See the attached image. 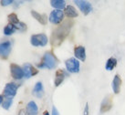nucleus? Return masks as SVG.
<instances>
[{
  "mask_svg": "<svg viewBox=\"0 0 125 115\" xmlns=\"http://www.w3.org/2000/svg\"><path fill=\"white\" fill-rule=\"evenodd\" d=\"M71 27H72V22L68 20L56 28L51 36V45L53 47H59L70 34Z\"/></svg>",
  "mask_w": 125,
  "mask_h": 115,
  "instance_id": "nucleus-1",
  "label": "nucleus"
},
{
  "mask_svg": "<svg viewBox=\"0 0 125 115\" xmlns=\"http://www.w3.org/2000/svg\"><path fill=\"white\" fill-rule=\"evenodd\" d=\"M58 63H59V60L55 57V55L51 51H47L42 58L41 63H39L38 67L40 69L47 68L49 70H52V69L56 68Z\"/></svg>",
  "mask_w": 125,
  "mask_h": 115,
  "instance_id": "nucleus-2",
  "label": "nucleus"
},
{
  "mask_svg": "<svg viewBox=\"0 0 125 115\" xmlns=\"http://www.w3.org/2000/svg\"><path fill=\"white\" fill-rule=\"evenodd\" d=\"M48 37L45 34H36L33 35L30 38V42L35 47H44L48 44Z\"/></svg>",
  "mask_w": 125,
  "mask_h": 115,
  "instance_id": "nucleus-3",
  "label": "nucleus"
},
{
  "mask_svg": "<svg viewBox=\"0 0 125 115\" xmlns=\"http://www.w3.org/2000/svg\"><path fill=\"white\" fill-rule=\"evenodd\" d=\"M66 69L69 72L78 73L80 71V61L76 58H70L65 61Z\"/></svg>",
  "mask_w": 125,
  "mask_h": 115,
  "instance_id": "nucleus-4",
  "label": "nucleus"
},
{
  "mask_svg": "<svg viewBox=\"0 0 125 115\" xmlns=\"http://www.w3.org/2000/svg\"><path fill=\"white\" fill-rule=\"evenodd\" d=\"M12 44L9 40L0 42V58L2 59H7L11 52Z\"/></svg>",
  "mask_w": 125,
  "mask_h": 115,
  "instance_id": "nucleus-5",
  "label": "nucleus"
},
{
  "mask_svg": "<svg viewBox=\"0 0 125 115\" xmlns=\"http://www.w3.org/2000/svg\"><path fill=\"white\" fill-rule=\"evenodd\" d=\"M18 89V85H17L16 83L10 82V83H7L5 88H4L3 94L4 96H6L7 98H13L16 96L17 94V91Z\"/></svg>",
  "mask_w": 125,
  "mask_h": 115,
  "instance_id": "nucleus-6",
  "label": "nucleus"
},
{
  "mask_svg": "<svg viewBox=\"0 0 125 115\" xmlns=\"http://www.w3.org/2000/svg\"><path fill=\"white\" fill-rule=\"evenodd\" d=\"M10 72L11 76L13 77L15 80H21V79H23V77H25L23 69H21V67H19L17 64H14V63H12L10 65Z\"/></svg>",
  "mask_w": 125,
  "mask_h": 115,
  "instance_id": "nucleus-7",
  "label": "nucleus"
},
{
  "mask_svg": "<svg viewBox=\"0 0 125 115\" xmlns=\"http://www.w3.org/2000/svg\"><path fill=\"white\" fill-rule=\"evenodd\" d=\"M63 18H64V13H63V11L56 9V10H53L52 12L50 13L49 19L52 24L58 25L63 20Z\"/></svg>",
  "mask_w": 125,
  "mask_h": 115,
  "instance_id": "nucleus-8",
  "label": "nucleus"
},
{
  "mask_svg": "<svg viewBox=\"0 0 125 115\" xmlns=\"http://www.w3.org/2000/svg\"><path fill=\"white\" fill-rule=\"evenodd\" d=\"M74 3L76 4L77 6L79 7L80 11L83 13L85 16H87L88 14H90V12L92 9V7L90 5V2L88 1H83V0H75Z\"/></svg>",
  "mask_w": 125,
  "mask_h": 115,
  "instance_id": "nucleus-9",
  "label": "nucleus"
},
{
  "mask_svg": "<svg viewBox=\"0 0 125 115\" xmlns=\"http://www.w3.org/2000/svg\"><path fill=\"white\" fill-rule=\"evenodd\" d=\"M112 104H113V100L112 97L108 95L107 97H105L103 99V101H101V112L104 113V112H109L111 108H112Z\"/></svg>",
  "mask_w": 125,
  "mask_h": 115,
  "instance_id": "nucleus-10",
  "label": "nucleus"
},
{
  "mask_svg": "<svg viewBox=\"0 0 125 115\" xmlns=\"http://www.w3.org/2000/svg\"><path fill=\"white\" fill-rule=\"evenodd\" d=\"M23 70H24V75L27 79H29L33 77L34 75L38 74V70L36 69L35 67H33L30 63H26L23 66Z\"/></svg>",
  "mask_w": 125,
  "mask_h": 115,
  "instance_id": "nucleus-11",
  "label": "nucleus"
},
{
  "mask_svg": "<svg viewBox=\"0 0 125 115\" xmlns=\"http://www.w3.org/2000/svg\"><path fill=\"white\" fill-rule=\"evenodd\" d=\"M74 55L77 59H80L81 61H85L86 59V50L83 46H77L74 49Z\"/></svg>",
  "mask_w": 125,
  "mask_h": 115,
  "instance_id": "nucleus-12",
  "label": "nucleus"
},
{
  "mask_svg": "<svg viewBox=\"0 0 125 115\" xmlns=\"http://www.w3.org/2000/svg\"><path fill=\"white\" fill-rule=\"evenodd\" d=\"M111 87H112L113 92H114L115 94L120 93L121 87H122V79H121V77L119 76L118 74H116V75L114 76V79H113V80H112Z\"/></svg>",
  "mask_w": 125,
  "mask_h": 115,
  "instance_id": "nucleus-13",
  "label": "nucleus"
},
{
  "mask_svg": "<svg viewBox=\"0 0 125 115\" xmlns=\"http://www.w3.org/2000/svg\"><path fill=\"white\" fill-rule=\"evenodd\" d=\"M67 73L63 70H58L56 71V77H55V86L58 87L63 82L64 79L66 78Z\"/></svg>",
  "mask_w": 125,
  "mask_h": 115,
  "instance_id": "nucleus-14",
  "label": "nucleus"
},
{
  "mask_svg": "<svg viewBox=\"0 0 125 115\" xmlns=\"http://www.w3.org/2000/svg\"><path fill=\"white\" fill-rule=\"evenodd\" d=\"M38 108L35 101H29L27 105V113L28 115H38Z\"/></svg>",
  "mask_w": 125,
  "mask_h": 115,
  "instance_id": "nucleus-15",
  "label": "nucleus"
},
{
  "mask_svg": "<svg viewBox=\"0 0 125 115\" xmlns=\"http://www.w3.org/2000/svg\"><path fill=\"white\" fill-rule=\"evenodd\" d=\"M31 15L33 16V18L37 19V20L42 25H46L47 24V16L45 14H39L38 12L35 10L31 11Z\"/></svg>",
  "mask_w": 125,
  "mask_h": 115,
  "instance_id": "nucleus-16",
  "label": "nucleus"
},
{
  "mask_svg": "<svg viewBox=\"0 0 125 115\" xmlns=\"http://www.w3.org/2000/svg\"><path fill=\"white\" fill-rule=\"evenodd\" d=\"M44 93V88H43V85L40 81L37 82L35 85V87L33 89V95L37 96L38 98H41L42 95Z\"/></svg>",
  "mask_w": 125,
  "mask_h": 115,
  "instance_id": "nucleus-17",
  "label": "nucleus"
},
{
  "mask_svg": "<svg viewBox=\"0 0 125 115\" xmlns=\"http://www.w3.org/2000/svg\"><path fill=\"white\" fill-rule=\"evenodd\" d=\"M50 5L58 10H61V9L66 8V2L64 0H51Z\"/></svg>",
  "mask_w": 125,
  "mask_h": 115,
  "instance_id": "nucleus-18",
  "label": "nucleus"
},
{
  "mask_svg": "<svg viewBox=\"0 0 125 115\" xmlns=\"http://www.w3.org/2000/svg\"><path fill=\"white\" fill-rule=\"evenodd\" d=\"M65 15L68 18H77L78 17V12L76 11V9L72 7V6H67L65 8Z\"/></svg>",
  "mask_w": 125,
  "mask_h": 115,
  "instance_id": "nucleus-19",
  "label": "nucleus"
},
{
  "mask_svg": "<svg viewBox=\"0 0 125 115\" xmlns=\"http://www.w3.org/2000/svg\"><path fill=\"white\" fill-rule=\"evenodd\" d=\"M117 66V59L115 58H110V59L107 60L106 62V65H105V69L109 71L114 70V68Z\"/></svg>",
  "mask_w": 125,
  "mask_h": 115,
  "instance_id": "nucleus-20",
  "label": "nucleus"
},
{
  "mask_svg": "<svg viewBox=\"0 0 125 115\" xmlns=\"http://www.w3.org/2000/svg\"><path fill=\"white\" fill-rule=\"evenodd\" d=\"M16 30H17L16 28H15L12 24L9 23V24H7V26L5 27V28H4V34L6 36H10V35H12Z\"/></svg>",
  "mask_w": 125,
  "mask_h": 115,
  "instance_id": "nucleus-21",
  "label": "nucleus"
},
{
  "mask_svg": "<svg viewBox=\"0 0 125 115\" xmlns=\"http://www.w3.org/2000/svg\"><path fill=\"white\" fill-rule=\"evenodd\" d=\"M8 21H9V23L12 24L13 26H16L17 24L19 23L18 16H17V14H15V13H12V14L8 15Z\"/></svg>",
  "mask_w": 125,
  "mask_h": 115,
  "instance_id": "nucleus-22",
  "label": "nucleus"
},
{
  "mask_svg": "<svg viewBox=\"0 0 125 115\" xmlns=\"http://www.w3.org/2000/svg\"><path fill=\"white\" fill-rule=\"evenodd\" d=\"M12 103H13V98H6V100L2 103V107L5 110H8L11 107Z\"/></svg>",
  "mask_w": 125,
  "mask_h": 115,
  "instance_id": "nucleus-23",
  "label": "nucleus"
},
{
  "mask_svg": "<svg viewBox=\"0 0 125 115\" xmlns=\"http://www.w3.org/2000/svg\"><path fill=\"white\" fill-rule=\"evenodd\" d=\"M14 27L16 28L17 30H21V31H26L27 30V26H26V24L23 23V22H20V21H19L18 24H17Z\"/></svg>",
  "mask_w": 125,
  "mask_h": 115,
  "instance_id": "nucleus-24",
  "label": "nucleus"
},
{
  "mask_svg": "<svg viewBox=\"0 0 125 115\" xmlns=\"http://www.w3.org/2000/svg\"><path fill=\"white\" fill-rule=\"evenodd\" d=\"M0 3L3 7H5V6H8V5H10L12 3H15V2L13 0H1Z\"/></svg>",
  "mask_w": 125,
  "mask_h": 115,
  "instance_id": "nucleus-25",
  "label": "nucleus"
},
{
  "mask_svg": "<svg viewBox=\"0 0 125 115\" xmlns=\"http://www.w3.org/2000/svg\"><path fill=\"white\" fill-rule=\"evenodd\" d=\"M83 115H89V104H88V103H86V105H85Z\"/></svg>",
  "mask_w": 125,
  "mask_h": 115,
  "instance_id": "nucleus-26",
  "label": "nucleus"
},
{
  "mask_svg": "<svg viewBox=\"0 0 125 115\" xmlns=\"http://www.w3.org/2000/svg\"><path fill=\"white\" fill-rule=\"evenodd\" d=\"M52 115H59V111L57 110V108H56V107H53V108H52Z\"/></svg>",
  "mask_w": 125,
  "mask_h": 115,
  "instance_id": "nucleus-27",
  "label": "nucleus"
},
{
  "mask_svg": "<svg viewBox=\"0 0 125 115\" xmlns=\"http://www.w3.org/2000/svg\"><path fill=\"white\" fill-rule=\"evenodd\" d=\"M18 115H28V113L25 110H21L20 112H18Z\"/></svg>",
  "mask_w": 125,
  "mask_h": 115,
  "instance_id": "nucleus-28",
  "label": "nucleus"
},
{
  "mask_svg": "<svg viewBox=\"0 0 125 115\" xmlns=\"http://www.w3.org/2000/svg\"><path fill=\"white\" fill-rule=\"evenodd\" d=\"M3 96H2V95H0V105L2 104V103H3Z\"/></svg>",
  "mask_w": 125,
  "mask_h": 115,
  "instance_id": "nucleus-29",
  "label": "nucleus"
},
{
  "mask_svg": "<svg viewBox=\"0 0 125 115\" xmlns=\"http://www.w3.org/2000/svg\"><path fill=\"white\" fill-rule=\"evenodd\" d=\"M44 115H49V112H47V111H46V112H44Z\"/></svg>",
  "mask_w": 125,
  "mask_h": 115,
  "instance_id": "nucleus-30",
  "label": "nucleus"
}]
</instances>
